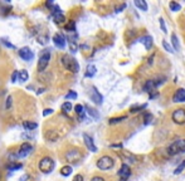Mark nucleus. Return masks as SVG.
I'll list each match as a JSON object with an SVG mask.
<instances>
[{
    "mask_svg": "<svg viewBox=\"0 0 185 181\" xmlns=\"http://www.w3.org/2000/svg\"><path fill=\"white\" fill-rule=\"evenodd\" d=\"M62 64H63V67L66 68V69L72 72V73H78L79 64H78L77 60L73 58V57H71L68 54H64L62 57Z\"/></svg>",
    "mask_w": 185,
    "mask_h": 181,
    "instance_id": "nucleus-1",
    "label": "nucleus"
},
{
    "mask_svg": "<svg viewBox=\"0 0 185 181\" xmlns=\"http://www.w3.org/2000/svg\"><path fill=\"white\" fill-rule=\"evenodd\" d=\"M54 161L52 157H43L39 162V170L43 173H51L54 170Z\"/></svg>",
    "mask_w": 185,
    "mask_h": 181,
    "instance_id": "nucleus-2",
    "label": "nucleus"
},
{
    "mask_svg": "<svg viewBox=\"0 0 185 181\" xmlns=\"http://www.w3.org/2000/svg\"><path fill=\"white\" fill-rule=\"evenodd\" d=\"M168 152L169 155H179V153H183L185 152V140H177V141L173 142L171 145L169 146L168 149Z\"/></svg>",
    "mask_w": 185,
    "mask_h": 181,
    "instance_id": "nucleus-3",
    "label": "nucleus"
},
{
    "mask_svg": "<svg viewBox=\"0 0 185 181\" xmlns=\"http://www.w3.org/2000/svg\"><path fill=\"white\" fill-rule=\"evenodd\" d=\"M49 60H51V52L45 50V52L42 53L40 57H39V60H38V70L43 72L45 68L48 67Z\"/></svg>",
    "mask_w": 185,
    "mask_h": 181,
    "instance_id": "nucleus-4",
    "label": "nucleus"
},
{
    "mask_svg": "<svg viewBox=\"0 0 185 181\" xmlns=\"http://www.w3.org/2000/svg\"><path fill=\"white\" fill-rule=\"evenodd\" d=\"M113 165H115V161L109 156H102L97 161V167L100 170H109L113 167Z\"/></svg>",
    "mask_w": 185,
    "mask_h": 181,
    "instance_id": "nucleus-5",
    "label": "nucleus"
},
{
    "mask_svg": "<svg viewBox=\"0 0 185 181\" xmlns=\"http://www.w3.org/2000/svg\"><path fill=\"white\" fill-rule=\"evenodd\" d=\"M171 118L176 124H184L185 123V109H183V108L175 109Z\"/></svg>",
    "mask_w": 185,
    "mask_h": 181,
    "instance_id": "nucleus-6",
    "label": "nucleus"
},
{
    "mask_svg": "<svg viewBox=\"0 0 185 181\" xmlns=\"http://www.w3.org/2000/svg\"><path fill=\"white\" fill-rule=\"evenodd\" d=\"M66 158L68 162H72V164H74V162H78L79 160L82 158V155L79 152L78 150H71L68 151L66 153Z\"/></svg>",
    "mask_w": 185,
    "mask_h": 181,
    "instance_id": "nucleus-7",
    "label": "nucleus"
},
{
    "mask_svg": "<svg viewBox=\"0 0 185 181\" xmlns=\"http://www.w3.org/2000/svg\"><path fill=\"white\" fill-rule=\"evenodd\" d=\"M32 150H33L32 145H30V143H28V142H24V143H23V145L20 146V149H19L17 156H18V157H26L30 152H32Z\"/></svg>",
    "mask_w": 185,
    "mask_h": 181,
    "instance_id": "nucleus-8",
    "label": "nucleus"
},
{
    "mask_svg": "<svg viewBox=\"0 0 185 181\" xmlns=\"http://www.w3.org/2000/svg\"><path fill=\"white\" fill-rule=\"evenodd\" d=\"M83 141H85V145L87 146V149H88L91 152H97V147H96V145H94V142H93V140H92L91 136L85 133L83 135Z\"/></svg>",
    "mask_w": 185,
    "mask_h": 181,
    "instance_id": "nucleus-9",
    "label": "nucleus"
},
{
    "mask_svg": "<svg viewBox=\"0 0 185 181\" xmlns=\"http://www.w3.org/2000/svg\"><path fill=\"white\" fill-rule=\"evenodd\" d=\"M19 55H20V58L21 59H24V60H26V62H28V60H32L33 58H34V53L30 50L29 48H21L20 50H19Z\"/></svg>",
    "mask_w": 185,
    "mask_h": 181,
    "instance_id": "nucleus-10",
    "label": "nucleus"
},
{
    "mask_svg": "<svg viewBox=\"0 0 185 181\" xmlns=\"http://www.w3.org/2000/svg\"><path fill=\"white\" fill-rule=\"evenodd\" d=\"M91 98H92V101L96 104H101L102 101H103V97H102V94L97 91L96 87H92V89H91Z\"/></svg>",
    "mask_w": 185,
    "mask_h": 181,
    "instance_id": "nucleus-11",
    "label": "nucleus"
},
{
    "mask_svg": "<svg viewBox=\"0 0 185 181\" xmlns=\"http://www.w3.org/2000/svg\"><path fill=\"white\" fill-rule=\"evenodd\" d=\"M53 43H54L55 47L63 49L66 47V38H64L62 34H55V35L53 37Z\"/></svg>",
    "mask_w": 185,
    "mask_h": 181,
    "instance_id": "nucleus-12",
    "label": "nucleus"
},
{
    "mask_svg": "<svg viewBox=\"0 0 185 181\" xmlns=\"http://www.w3.org/2000/svg\"><path fill=\"white\" fill-rule=\"evenodd\" d=\"M174 102H177V103H181V102H185V88H179L174 94Z\"/></svg>",
    "mask_w": 185,
    "mask_h": 181,
    "instance_id": "nucleus-13",
    "label": "nucleus"
},
{
    "mask_svg": "<svg viewBox=\"0 0 185 181\" xmlns=\"http://www.w3.org/2000/svg\"><path fill=\"white\" fill-rule=\"evenodd\" d=\"M130 173H131V171H130V167H128L127 165H122L121 166V169H120V171H118V176L121 177V181H125L127 179L128 176H130Z\"/></svg>",
    "mask_w": 185,
    "mask_h": 181,
    "instance_id": "nucleus-14",
    "label": "nucleus"
},
{
    "mask_svg": "<svg viewBox=\"0 0 185 181\" xmlns=\"http://www.w3.org/2000/svg\"><path fill=\"white\" fill-rule=\"evenodd\" d=\"M45 138H47L48 141H51V142H55V141H58L59 136L54 131H47V132H45Z\"/></svg>",
    "mask_w": 185,
    "mask_h": 181,
    "instance_id": "nucleus-15",
    "label": "nucleus"
},
{
    "mask_svg": "<svg viewBox=\"0 0 185 181\" xmlns=\"http://www.w3.org/2000/svg\"><path fill=\"white\" fill-rule=\"evenodd\" d=\"M141 43L145 45V48L149 50V49H151V47H152V38H151L150 35H146V37H143V38H141Z\"/></svg>",
    "mask_w": 185,
    "mask_h": 181,
    "instance_id": "nucleus-16",
    "label": "nucleus"
},
{
    "mask_svg": "<svg viewBox=\"0 0 185 181\" xmlns=\"http://www.w3.org/2000/svg\"><path fill=\"white\" fill-rule=\"evenodd\" d=\"M68 41H69V48H71V50L73 52V53H76V52L78 50V45H77V41H76V35L68 38Z\"/></svg>",
    "mask_w": 185,
    "mask_h": 181,
    "instance_id": "nucleus-17",
    "label": "nucleus"
},
{
    "mask_svg": "<svg viewBox=\"0 0 185 181\" xmlns=\"http://www.w3.org/2000/svg\"><path fill=\"white\" fill-rule=\"evenodd\" d=\"M171 44H173V49L175 52L180 50V43H179V40H177V37L175 34H171Z\"/></svg>",
    "mask_w": 185,
    "mask_h": 181,
    "instance_id": "nucleus-18",
    "label": "nucleus"
},
{
    "mask_svg": "<svg viewBox=\"0 0 185 181\" xmlns=\"http://www.w3.org/2000/svg\"><path fill=\"white\" fill-rule=\"evenodd\" d=\"M155 87H156L155 82L150 79V81H146V83L143 84V91H145V92H151V91H154Z\"/></svg>",
    "mask_w": 185,
    "mask_h": 181,
    "instance_id": "nucleus-19",
    "label": "nucleus"
},
{
    "mask_svg": "<svg viewBox=\"0 0 185 181\" xmlns=\"http://www.w3.org/2000/svg\"><path fill=\"white\" fill-rule=\"evenodd\" d=\"M96 67L93 66V64H89L88 67H87V70H86V77H88V78H92L94 74H96Z\"/></svg>",
    "mask_w": 185,
    "mask_h": 181,
    "instance_id": "nucleus-20",
    "label": "nucleus"
},
{
    "mask_svg": "<svg viewBox=\"0 0 185 181\" xmlns=\"http://www.w3.org/2000/svg\"><path fill=\"white\" fill-rule=\"evenodd\" d=\"M23 127H24L26 131H33V130H35V128L38 127V124L35 122H29V121H25V122L23 123Z\"/></svg>",
    "mask_w": 185,
    "mask_h": 181,
    "instance_id": "nucleus-21",
    "label": "nucleus"
},
{
    "mask_svg": "<svg viewBox=\"0 0 185 181\" xmlns=\"http://www.w3.org/2000/svg\"><path fill=\"white\" fill-rule=\"evenodd\" d=\"M135 5L137 6L140 10H143V11L147 10V3L145 0H135Z\"/></svg>",
    "mask_w": 185,
    "mask_h": 181,
    "instance_id": "nucleus-22",
    "label": "nucleus"
},
{
    "mask_svg": "<svg viewBox=\"0 0 185 181\" xmlns=\"http://www.w3.org/2000/svg\"><path fill=\"white\" fill-rule=\"evenodd\" d=\"M72 171H73V170H72L71 166H63V167L60 169V175L62 176H69L72 173Z\"/></svg>",
    "mask_w": 185,
    "mask_h": 181,
    "instance_id": "nucleus-23",
    "label": "nucleus"
},
{
    "mask_svg": "<svg viewBox=\"0 0 185 181\" xmlns=\"http://www.w3.org/2000/svg\"><path fill=\"white\" fill-rule=\"evenodd\" d=\"M74 109H76V113H77V115L81 117V118H83V117H85V107H83L82 104H77L74 107Z\"/></svg>",
    "mask_w": 185,
    "mask_h": 181,
    "instance_id": "nucleus-24",
    "label": "nucleus"
},
{
    "mask_svg": "<svg viewBox=\"0 0 185 181\" xmlns=\"http://www.w3.org/2000/svg\"><path fill=\"white\" fill-rule=\"evenodd\" d=\"M87 113H88V115L94 120H98V117H100V115H98V112L96 111V109H93L91 107H87Z\"/></svg>",
    "mask_w": 185,
    "mask_h": 181,
    "instance_id": "nucleus-25",
    "label": "nucleus"
},
{
    "mask_svg": "<svg viewBox=\"0 0 185 181\" xmlns=\"http://www.w3.org/2000/svg\"><path fill=\"white\" fill-rule=\"evenodd\" d=\"M29 78V74L26 70H20L19 72V79H20V82H26Z\"/></svg>",
    "mask_w": 185,
    "mask_h": 181,
    "instance_id": "nucleus-26",
    "label": "nucleus"
},
{
    "mask_svg": "<svg viewBox=\"0 0 185 181\" xmlns=\"http://www.w3.org/2000/svg\"><path fill=\"white\" fill-rule=\"evenodd\" d=\"M169 6H170V9H171L173 11H179V10L181 9L180 4L176 3V1H170V3H169Z\"/></svg>",
    "mask_w": 185,
    "mask_h": 181,
    "instance_id": "nucleus-27",
    "label": "nucleus"
},
{
    "mask_svg": "<svg viewBox=\"0 0 185 181\" xmlns=\"http://www.w3.org/2000/svg\"><path fill=\"white\" fill-rule=\"evenodd\" d=\"M62 111L64 113H68L69 111H72V103L71 102H64V103L62 104Z\"/></svg>",
    "mask_w": 185,
    "mask_h": 181,
    "instance_id": "nucleus-28",
    "label": "nucleus"
},
{
    "mask_svg": "<svg viewBox=\"0 0 185 181\" xmlns=\"http://www.w3.org/2000/svg\"><path fill=\"white\" fill-rule=\"evenodd\" d=\"M21 167H23L21 164H10L8 166V170H10V171H17V170L21 169Z\"/></svg>",
    "mask_w": 185,
    "mask_h": 181,
    "instance_id": "nucleus-29",
    "label": "nucleus"
},
{
    "mask_svg": "<svg viewBox=\"0 0 185 181\" xmlns=\"http://www.w3.org/2000/svg\"><path fill=\"white\" fill-rule=\"evenodd\" d=\"M184 169H185V161H184V162H181V164L177 166L176 170L174 171V173H175V175H179V173L183 172V170H184Z\"/></svg>",
    "mask_w": 185,
    "mask_h": 181,
    "instance_id": "nucleus-30",
    "label": "nucleus"
},
{
    "mask_svg": "<svg viewBox=\"0 0 185 181\" xmlns=\"http://www.w3.org/2000/svg\"><path fill=\"white\" fill-rule=\"evenodd\" d=\"M76 98H77V93L74 91H71L66 94V99H76Z\"/></svg>",
    "mask_w": 185,
    "mask_h": 181,
    "instance_id": "nucleus-31",
    "label": "nucleus"
},
{
    "mask_svg": "<svg viewBox=\"0 0 185 181\" xmlns=\"http://www.w3.org/2000/svg\"><path fill=\"white\" fill-rule=\"evenodd\" d=\"M123 120H126V116L117 117V118H111V120H109V123H111V124H115V123H118V122H121V121H123Z\"/></svg>",
    "mask_w": 185,
    "mask_h": 181,
    "instance_id": "nucleus-32",
    "label": "nucleus"
},
{
    "mask_svg": "<svg viewBox=\"0 0 185 181\" xmlns=\"http://www.w3.org/2000/svg\"><path fill=\"white\" fill-rule=\"evenodd\" d=\"M11 103H13V97H11V96H8L6 101H5V108H6V109H10V108H11Z\"/></svg>",
    "mask_w": 185,
    "mask_h": 181,
    "instance_id": "nucleus-33",
    "label": "nucleus"
},
{
    "mask_svg": "<svg viewBox=\"0 0 185 181\" xmlns=\"http://www.w3.org/2000/svg\"><path fill=\"white\" fill-rule=\"evenodd\" d=\"M162 47H164V48H165V50H168L169 53H173V52H174V49H173L171 47H170V44H169L166 40L162 41Z\"/></svg>",
    "mask_w": 185,
    "mask_h": 181,
    "instance_id": "nucleus-34",
    "label": "nucleus"
},
{
    "mask_svg": "<svg viewBox=\"0 0 185 181\" xmlns=\"http://www.w3.org/2000/svg\"><path fill=\"white\" fill-rule=\"evenodd\" d=\"M0 40H1V41H3V43H4V45H6V47H8V48H11V49H14V48H15V47H14V45H13V44H11V43H10V41H9V40H8V39H6V38H1V39H0Z\"/></svg>",
    "mask_w": 185,
    "mask_h": 181,
    "instance_id": "nucleus-35",
    "label": "nucleus"
},
{
    "mask_svg": "<svg viewBox=\"0 0 185 181\" xmlns=\"http://www.w3.org/2000/svg\"><path fill=\"white\" fill-rule=\"evenodd\" d=\"M47 40H48V37H45V35L38 37V41H39L40 44H47Z\"/></svg>",
    "mask_w": 185,
    "mask_h": 181,
    "instance_id": "nucleus-36",
    "label": "nucleus"
},
{
    "mask_svg": "<svg viewBox=\"0 0 185 181\" xmlns=\"http://www.w3.org/2000/svg\"><path fill=\"white\" fill-rule=\"evenodd\" d=\"M146 107V104H141V106H135V107H131V112H137L140 109H143Z\"/></svg>",
    "mask_w": 185,
    "mask_h": 181,
    "instance_id": "nucleus-37",
    "label": "nucleus"
},
{
    "mask_svg": "<svg viewBox=\"0 0 185 181\" xmlns=\"http://www.w3.org/2000/svg\"><path fill=\"white\" fill-rule=\"evenodd\" d=\"M159 21H160V26H161V30L164 33H166L168 30H166V25H165V21H164V18H160L159 19Z\"/></svg>",
    "mask_w": 185,
    "mask_h": 181,
    "instance_id": "nucleus-38",
    "label": "nucleus"
},
{
    "mask_svg": "<svg viewBox=\"0 0 185 181\" xmlns=\"http://www.w3.org/2000/svg\"><path fill=\"white\" fill-rule=\"evenodd\" d=\"M66 30H67V32H74V30H76V28H74V23L73 21H71L69 23V25H67V28H66Z\"/></svg>",
    "mask_w": 185,
    "mask_h": 181,
    "instance_id": "nucleus-39",
    "label": "nucleus"
},
{
    "mask_svg": "<svg viewBox=\"0 0 185 181\" xmlns=\"http://www.w3.org/2000/svg\"><path fill=\"white\" fill-rule=\"evenodd\" d=\"M19 78V72L15 70L13 74H11V82H17V79Z\"/></svg>",
    "mask_w": 185,
    "mask_h": 181,
    "instance_id": "nucleus-40",
    "label": "nucleus"
},
{
    "mask_svg": "<svg viewBox=\"0 0 185 181\" xmlns=\"http://www.w3.org/2000/svg\"><path fill=\"white\" fill-rule=\"evenodd\" d=\"M52 113H53V109H52V108H47V109H44L43 116L47 117V116H49V115H52Z\"/></svg>",
    "mask_w": 185,
    "mask_h": 181,
    "instance_id": "nucleus-41",
    "label": "nucleus"
},
{
    "mask_svg": "<svg viewBox=\"0 0 185 181\" xmlns=\"http://www.w3.org/2000/svg\"><path fill=\"white\" fill-rule=\"evenodd\" d=\"M29 179H30V176L28 175V173H25V175L20 176V179H19V181H28Z\"/></svg>",
    "mask_w": 185,
    "mask_h": 181,
    "instance_id": "nucleus-42",
    "label": "nucleus"
},
{
    "mask_svg": "<svg viewBox=\"0 0 185 181\" xmlns=\"http://www.w3.org/2000/svg\"><path fill=\"white\" fill-rule=\"evenodd\" d=\"M73 181H83V176L82 175H76L73 177Z\"/></svg>",
    "mask_w": 185,
    "mask_h": 181,
    "instance_id": "nucleus-43",
    "label": "nucleus"
},
{
    "mask_svg": "<svg viewBox=\"0 0 185 181\" xmlns=\"http://www.w3.org/2000/svg\"><path fill=\"white\" fill-rule=\"evenodd\" d=\"M91 181H106V180L103 179V177H101V176H94Z\"/></svg>",
    "mask_w": 185,
    "mask_h": 181,
    "instance_id": "nucleus-44",
    "label": "nucleus"
},
{
    "mask_svg": "<svg viewBox=\"0 0 185 181\" xmlns=\"http://www.w3.org/2000/svg\"><path fill=\"white\" fill-rule=\"evenodd\" d=\"M125 8H126V5H125V4H122V5H120L118 8H117V9H116V11H117V13H120V11L122 10V9H125Z\"/></svg>",
    "mask_w": 185,
    "mask_h": 181,
    "instance_id": "nucleus-45",
    "label": "nucleus"
}]
</instances>
